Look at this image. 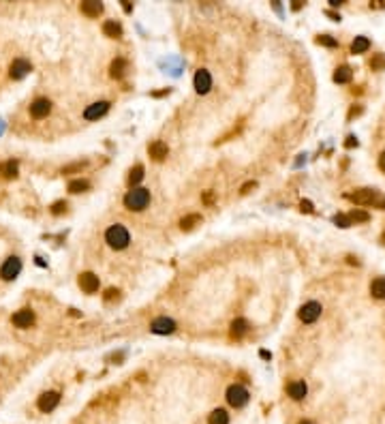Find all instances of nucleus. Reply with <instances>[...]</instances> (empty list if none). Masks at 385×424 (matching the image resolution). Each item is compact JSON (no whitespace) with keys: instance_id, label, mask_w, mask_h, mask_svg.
<instances>
[{"instance_id":"obj_1","label":"nucleus","mask_w":385,"mask_h":424,"mask_svg":"<svg viewBox=\"0 0 385 424\" xmlns=\"http://www.w3.org/2000/svg\"><path fill=\"white\" fill-rule=\"evenodd\" d=\"M105 242L111 246V249H116V251H122V249H127L128 246V242H131V236H128V232H127V227L124 225H111L110 229L105 232Z\"/></svg>"},{"instance_id":"obj_2","label":"nucleus","mask_w":385,"mask_h":424,"mask_svg":"<svg viewBox=\"0 0 385 424\" xmlns=\"http://www.w3.org/2000/svg\"><path fill=\"white\" fill-rule=\"evenodd\" d=\"M351 200L360 206H375V208H385V197L375 189H357L355 193H351Z\"/></svg>"},{"instance_id":"obj_3","label":"nucleus","mask_w":385,"mask_h":424,"mask_svg":"<svg viewBox=\"0 0 385 424\" xmlns=\"http://www.w3.org/2000/svg\"><path fill=\"white\" fill-rule=\"evenodd\" d=\"M150 203V191L148 189H142V186H137V189H131L127 193V197H124V206L128 208V210H144L146 206Z\"/></svg>"},{"instance_id":"obj_4","label":"nucleus","mask_w":385,"mask_h":424,"mask_svg":"<svg viewBox=\"0 0 385 424\" xmlns=\"http://www.w3.org/2000/svg\"><path fill=\"white\" fill-rule=\"evenodd\" d=\"M248 390L244 388L240 384H231L229 388H227V403L231 407H244L248 403Z\"/></svg>"},{"instance_id":"obj_5","label":"nucleus","mask_w":385,"mask_h":424,"mask_svg":"<svg viewBox=\"0 0 385 424\" xmlns=\"http://www.w3.org/2000/svg\"><path fill=\"white\" fill-rule=\"evenodd\" d=\"M19 272H21V259L19 257H9L2 264V268H0V278L2 281H13Z\"/></svg>"},{"instance_id":"obj_6","label":"nucleus","mask_w":385,"mask_h":424,"mask_svg":"<svg viewBox=\"0 0 385 424\" xmlns=\"http://www.w3.org/2000/svg\"><path fill=\"white\" fill-rule=\"evenodd\" d=\"M321 317V304L319 302H306L304 307L300 309V319L304 321V324H312V321H317Z\"/></svg>"},{"instance_id":"obj_7","label":"nucleus","mask_w":385,"mask_h":424,"mask_svg":"<svg viewBox=\"0 0 385 424\" xmlns=\"http://www.w3.org/2000/svg\"><path fill=\"white\" fill-rule=\"evenodd\" d=\"M58 403H60V394L52 390V392L41 394V396H39V403H37V405H39V409L43 411V414H47V411H54V409H56Z\"/></svg>"},{"instance_id":"obj_8","label":"nucleus","mask_w":385,"mask_h":424,"mask_svg":"<svg viewBox=\"0 0 385 424\" xmlns=\"http://www.w3.org/2000/svg\"><path fill=\"white\" fill-rule=\"evenodd\" d=\"M210 88H212V75L205 71V69H199L195 73V90L199 94H205V92H210Z\"/></svg>"},{"instance_id":"obj_9","label":"nucleus","mask_w":385,"mask_h":424,"mask_svg":"<svg viewBox=\"0 0 385 424\" xmlns=\"http://www.w3.org/2000/svg\"><path fill=\"white\" fill-rule=\"evenodd\" d=\"M32 71V64L28 62V60H24V58H18V60H13L11 62V69H9V75L13 79H21V77H26Z\"/></svg>"},{"instance_id":"obj_10","label":"nucleus","mask_w":385,"mask_h":424,"mask_svg":"<svg viewBox=\"0 0 385 424\" xmlns=\"http://www.w3.org/2000/svg\"><path fill=\"white\" fill-rule=\"evenodd\" d=\"M107 111H110V103L107 101H99V103H92L84 110V118L86 120H96V118L105 116Z\"/></svg>"},{"instance_id":"obj_11","label":"nucleus","mask_w":385,"mask_h":424,"mask_svg":"<svg viewBox=\"0 0 385 424\" xmlns=\"http://www.w3.org/2000/svg\"><path fill=\"white\" fill-rule=\"evenodd\" d=\"M79 287L86 294H96L99 292V277L92 272H84V275H79Z\"/></svg>"},{"instance_id":"obj_12","label":"nucleus","mask_w":385,"mask_h":424,"mask_svg":"<svg viewBox=\"0 0 385 424\" xmlns=\"http://www.w3.org/2000/svg\"><path fill=\"white\" fill-rule=\"evenodd\" d=\"M35 324V313L30 309H21L13 315V326L15 328H30Z\"/></svg>"},{"instance_id":"obj_13","label":"nucleus","mask_w":385,"mask_h":424,"mask_svg":"<svg viewBox=\"0 0 385 424\" xmlns=\"http://www.w3.org/2000/svg\"><path fill=\"white\" fill-rule=\"evenodd\" d=\"M150 330H152L154 334H171V332L176 330V321H173V319H167V317H159V319L152 321Z\"/></svg>"},{"instance_id":"obj_14","label":"nucleus","mask_w":385,"mask_h":424,"mask_svg":"<svg viewBox=\"0 0 385 424\" xmlns=\"http://www.w3.org/2000/svg\"><path fill=\"white\" fill-rule=\"evenodd\" d=\"M52 111V101L50 99H37L30 105V114L32 118H45Z\"/></svg>"},{"instance_id":"obj_15","label":"nucleus","mask_w":385,"mask_h":424,"mask_svg":"<svg viewBox=\"0 0 385 424\" xmlns=\"http://www.w3.org/2000/svg\"><path fill=\"white\" fill-rule=\"evenodd\" d=\"M287 392H289V396L293 401H302L308 394V388H306L304 382H291L289 386H287Z\"/></svg>"},{"instance_id":"obj_16","label":"nucleus","mask_w":385,"mask_h":424,"mask_svg":"<svg viewBox=\"0 0 385 424\" xmlns=\"http://www.w3.org/2000/svg\"><path fill=\"white\" fill-rule=\"evenodd\" d=\"M148 152H150V157H152L154 161H163V159L167 157V152H169V148H167L165 142H152L148 146Z\"/></svg>"},{"instance_id":"obj_17","label":"nucleus","mask_w":385,"mask_h":424,"mask_svg":"<svg viewBox=\"0 0 385 424\" xmlns=\"http://www.w3.org/2000/svg\"><path fill=\"white\" fill-rule=\"evenodd\" d=\"M81 13L88 15V18H99L103 13V4L96 0H88V2H81Z\"/></svg>"},{"instance_id":"obj_18","label":"nucleus","mask_w":385,"mask_h":424,"mask_svg":"<svg viewBox=\"0 0 385 424\" xmlns=\"http://www.w3.org/2000/svg\"><path fill=\"white\" fill-rule=\"evenodd\" d=\"M0 174L4 176L7 180H13L18 178L19 174V167H18V161H4L2 165H0Z\"/></svg>"},{"instance_id":"obj_19","label":"nucleus","mask_w":385,"mask_h":424,"mask_svg":"<svg viewBox=\"0 0 385 424\" xmlns=\"http://www.w3.org/2000/svg\"><path fill=\"white\" fill-rule=\"evenodd\" d=\"M127 67H128V62L124 60V58H116V60L111 62V67H110V75L113 79H120L124 73H127Z\"/></svg>"},{"instance_id":"obj_20","label":"nucleus","mask_w":385,"mask_h":424,"mask_svg":"<svg viewBox=\"0 0 385 424\" xmlns=\"http://www.w3.org/2000/svg\"><path fill=\"white\" fill-rule=\"evenodd\" d=\"M103 32H105V37L118 39V37H122V26L118 24V21H113V19H107L105 24H103Z\"/></svg>"},{"instance_id":"obj_21","label":"nucleus","mask_w":385,"mask_h":424,"mask_svg":"<svg viewBox=\"0 0 385 424\" xmlns=\"http://www.w3.org/2000/svg\"><path fill=\"white\" fill-rule=\"evenodd\" d=\"M248 332V321L246 319H236L231 324V339H242L244 334H246Z\"/></svg>"},{"instance_id":"obj_22","label":"nucleus","mask_w":385,"mask_h":424,"mask_svg":"<svg viewBox=\"0 0 385 424\" xmlns=\"http://www.w3.org/2000/svg\"><path fill=\"white\" fill-rule=\"evenodd\" d=\"M370 294L379 300H385V278L383 277H379L370 283Z\"/></svg>"},{"instance_id":"obj_23","label":"nucleus","mask_w":385,"mask_h":424,"mask_svg":"<svg viewBox=\"0 0 385 424\" xmlns=\"http://www.w3.org/2000/svg\"><path fill=\"white\" fill-rule=\"evenodd\" d=\"M199 223H202V214H188V217H184L180 221V227H182V232H191L195 225H199Z\"/></svg>"},{"instance_id":"obj_24","label":"nucleus","mask_w":385,"mask_h":424,"mask_svg":"<svg viewBox=\"0 0 385 424\" xmlns=\"http://www.w3.org/2000/svg\"><path fill=\"white\" fill-rule=\"evenodd\" d=\"M351 77H353L351 67H340V69H336V73H334V82H338V84L351 82Z\"/></svg>"},{"instance_id":"obj_25","label":"nucleus","mask_w":385,"mask_h":424,"mask_svg":"<svg viewBox=\"0 0 385 424\" xmlns=\"http://www.w3.org/2000/svg\"><path fill=\"white\" fill-rule=\"evenodd\" d=\"M208 424H229V414L225 409H214L208 418Z\"/></svg>"},{"instance_id":"obj_26","label":"nucleus","mask_w":385,"mask_h":424,"mask_svg":"<svg viewBox=\"0 0 385 424\" xmlns=\"http://www.w3.org/2000/svg\"><path fill=\"white\" fill-rule=\"evenodd\" d=\"M368 47H370V41H368L366 37H355V41L351 43L353 54H364V52H368Z\"/></svg>"},{"instance_id":"obj_27","label":"nucleus","mask_w":385,"mask_h":424,"mask_svg":"<svg viewBox=\"0 0 385 424\" xmlns=\"http://www.w3.org/2000/svg\"><path fill=\"white\" fill-rule=\"evenodd\" d=\"M90 189V182L84 180V178H77V180H71L69 182V191L71 193H84Z\"/></svg>"},{"instance_id":"obj_28","label":"nucleus","mask_w":385,"mask_h":424,"mask_svg":"<svg viewBox=\"0 0 385 424\" xmlns=\"http://www.w3.org/2000/svg\"><path fill=\"white\" fill-rule=\"evenodd\" d=\"M142 180H144V165H135V167L131 169V174H128V184L135 186V184H139Z\"/></svg>"},{"instance_id":"obj_29","label":"nucleus","mask_w":385,"mask_h":424,"mask_svg":"<svg viewBox=\"0 0 385 424\" xmlns=\"http://www.w3.org/2000/svg\"><path fill=\"white\" fill-rule=\"evenodd\" d=\"M347 219H349V223H366L370 217H368V212H364V210H353V212H349Z\"/></svg>"},{"instance_id":"obj_30","label":"nucleus","mask_w":385,"mask_h":424,"mask_svg":"<svg viewBox=\"0 0 385 424\" xmlns=\"http://www.w3.org/2000/svg\"><path fill=\"white\" fill-rule=\"evenodd\" d=\"M81 167H86V161H77V163H73V165H67V167H62V174H73V171H79Z\"/></svg>"},{"instance_id":"obj_31","label":"nucleus","mask_w":385,"mask_h":424,"mask_svg":"<svg viewBox=\"0 0 385 424\" xmlns=\"http://www.w3.org/2000/svg\"><path fill=\"white\" fill-rule=\"evenodd\" d=\"M103 298H105V302H111V300H118V298H120V292L111 287V289H107L105 296H103Z\"/></svg>"},{"instance_id":"obj_32","label":"nucleus","mask_w":385,"mask_h":424,"mask_svg":"<svg viewBox=\"0 0 385 424\" xmlns=\"http://www.w3.org/2000/svg\"><path fill=\"white\" fill-rule=\"evenodd\" d=\"M62 212H67V202H56L52 206V214H62Z\"/></svg>"},{"instance_id":"obj_33","label":"nucleus","mask_w":385,"mask_h":424,"mask_svg":"<svg viewBox=\"0 0 385 424\" xmlns=\"http://www.w3.org/2000/svg\"><path fill=\"white\" fill-rule=\"evenodd\" d=\"M319 43H321V45H328V47H334L336 39H332L330 35H323V37H319Z\"/></svg>"},{"instance_id":"obj_34","label":"nucleus","mask_w":385,"mask_h":424,"mask_svg":"<svg viewBox=\"0 0 385 424\" xmlns=\"http://www.w3.org/2000/svg\"><path fill=\"white\" fill-rule=\"evenodd\" d=\"M334 223H336V225H340V227H349V225H351V223H349V219L343 217V214H338V217L334 219Z\"/></svg>"},{"instance_id":"obj_35","label":"nucleus","mask_w":385,"mask_h":424,"mask_svg":"<svg viewBox=\"0 0 385 424\" xmlns=\"http://www.w3.org/2000/svg\"><path fill=\"white\" fill-rule=\"evenodd\" d=\"M255 186H257V182L251 180V182H246V184L242 186V191H240V193H242V195H246V193H251V191L255 189Z\"/></svg>"},{"instance_id":"obj_36","label":"nucleus","mask_w":385,"mask_h":424,"mask_svg":"<svg viewBox=\"0 0 385 424\" xmlns=\"http://www.w3.org/2000/svg\"><path fill=\"white\" fill-rule=\"evenodd\" d=\"M370 64H372V69H381V67H385V58L383 56H377Z\"/></svg>"},{"instance_id":"obj_37","label":"nucleus","mask_w":385,"mask_h":424,"mask_svg":"<svg viewBox=\"0 0 385 424\" xmlns=\"http://www.w3.org/2000/svg\"><path fill=\"white\" fill-rule=\"evenodd\" d=\"M300 206H302V210H304V212H312V203L311 202H302Z\"/></svg>"},{"instance_id":"obj_38","label":"nucleus","mask_w":385,"mask_h":424,"mask_svg":"<svg viewBox=\"0 0 385 424\" xmlns=\"http://www.w3.org/2000/svg\"><path fill=\"white\" fill-rule=\"evenodd\" d=\"M381 169H383V171H385V152H383V154H381Z\"/></svg>"},{"instance_id":"obj_39","label":"nucleus","mask_w":385,"mask_h":424,"mask_svg":"<svg viewBox=\"0 0 385 424\" xmlns=\"http://www.w3.org/2000/svg\"><path fill=\"white\" fill-rule=\"evenodd\" d=\"M300 424H312V422H308V420H302Z\"/></svg>"},{"instance_id":"obj_40","label":"nucleus","mask_w":385,"mask_h":424,"mask_svg":"<svg viewBox=\"0 0 385 424\" xmlns=\"http://www.w3.org/2000/svg\"><path fill=\"white\" fill-rule=\"evenodd\" d=\"M381 240H383V244H385V234H383V236H381Z\"/></svg>"}]
</instances>
